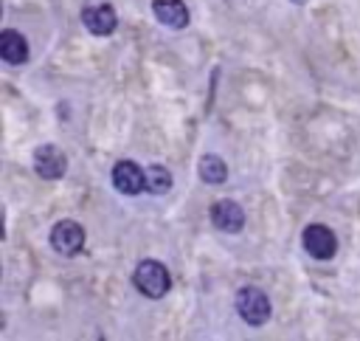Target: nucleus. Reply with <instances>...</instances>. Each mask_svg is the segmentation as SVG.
<instances>
[{"instance_id": "obj_2", "label": "nucleus", "mask_w": 360, "mask_h": 341, "mask_svg": "<svg viewBox=\"0 0 360 341\" xmlns=\"http://www.w3.org/2000/svg\"><path fill=\"white\" fill-rule=\"evenodd\" d=\"M236 310H239L242 321L262 327L270 318V299L264 296L262 287H242L236 293Z\"/></svg>"}, {"instance_id": "obj_7", "label": "nucleus", "mask_w": 360, "mask_h": 341, "mask_svg": "<svg viewBox=\"0 0 360 341\" xmlns=\"http://www.w3.org/2000/svg\"><path fill=\"white\" fill-rule=\"evenodd\" d=\"M211 223H214V228H219L225 234H236L245 225V211L233 200H219L211 206Z\"/></svg>"}, {"instance_id": "obj_4", "label": "nucleus", "mask_w": 360, "mask_h": 341, "mask_svg": "<svg viewBox=\"0 0 360 341\" xmlns=\"http://www.w3.org/2000/svg\"><path fill=\"white\" fill-rule=\"evenodd\" d=\"M301 240H304L307 254L315 256V259H332L335 251H338V240H335V234H332L326 225H321V223L307 225Z\"/></svg>"}, {"instance_id": "obj_1", "label": "nucleus", "mask_w": 360, "mask_h": 341, "mask_svg": "<svg viewBox=\"0 0 360 341\" xmlns=\"http://www.w3.org/2000/svg\"><path fill=\"white\" fill-rule=\"evenodd\" d=\"M132 285H135L138 293H143L146 299H160V296H166L172 279H169V271H166L163 262H158V259H143V262H138V268H135V273H132Z\"/></svg>"}, {"instance_id": "obj_9", "label": "nucleus", "mask_w": 360, "mask_h": 341, "mask_svg": "<svg viewBox=\"0 0 360 341\" xmlns=\"http://www.w3.org/2000/svg\"><path fill=\"white\" fill-rule=\"evenodd\" d=\"M152 14L158 23L169 28H186L188 25V8L183 0H152Z\"/></svg>"}, {"instance_id": "obj_3", "label": "nucleus", "mask_w": 360, "mask_h": 341, "mask_svg": "<svg viewBox=\"0 0 360 341\" xmlns=\"http://www.w3.org/2000/svg\"><path fill=\"white\" fill-rule=\"evenodd\" d=\"M51 245H53V251L62 254V256L79 254L82 245H84V231H82V225L73 223V220L56 223V225L51 228Z\"/></svg>"}, {"instance_id": "obj_5", "label": "nucleus", "mask_w": 360, "mask_h": 341, "mask_svg": "<svg viewBox=\"0 0 360 341\" xmlns=\"http://www.w3.org/2000/svg\"><path fill=\"white\" fill-rule=\"evenodd\" d=\"M34 169H37V175H42V178H48V180H56V178L65 175L68 158L62 155L59 147L42 144V147H37V152H34Z\"/></svg>"}, {"instance_id": "obj_12", "label": "nucleus", "mask_w": 360, "mask_h": 341, "mask_svg": "<svg viewBox=\"0 0 360 341\" xmlns=\"http://www.w3.org/2000/svg\"><path fill=\"white\" fill-rule=\"evenodd\" d=\"M172 189V175H169V169L166 166H149L146 169V192H152V194H166Z\"/></svg>"}, {"instance_id": "obj_11", "label": "nucleus", "mask_w": 360, "mask_h": 341, "mask_svg": "<svg viewBox=\"0 0 360 341\" xmlns=\"http://www.w3.org/2000/svg\"><path fill=\"white\" fill-rule=\"evenodd\" d=\"M197 169H200V178H202L205 183H211V186L225 183V178H228V166H225V161L217 158V155H202Z\"/></svg>"}, {"instance_id": "obj_6", "label": "nucleus", "mask_w": 360, "mask_h": 341, "mask_svg": "<svg viewBox=\"0 0 360 341\" xmlns=\"http://www.w3.org/2000/svg\"><path fill=\"white\" fill-rule=\"evenodd\" d=\"M112 186L121 194H138L146 189V172L132 161H118L112 166Z\"/></svg>"}, {"instance_id": "obj_10", "label": "nucleus", "mask_w": 360, "mask_h": 341, "mask_svg": "<svg viewBox=\"0 0 360 341\" xmlns=\"http://www.w3.org/2000/svg\"><path fill=\"white\" fill-rule=\"evenodd\" d=\"M0 56L8 65H22L28 59V42H25V37L20 31H14V28H6L0 34Z\"/></svg>"}, {"instance_id": "obj_8", "label": "nucleus", "mask_w": 360, "mask_h": 341, "mask_svg": "<svg viewBox=\"0 0 360 341\" xmlns=\"http://www.w3.org/2000/svg\"><path fill=\"white\" fill-rule=\"evenodd\" d=\"M82 23H84V28H87L90 34L107 37V34H112V28H115V11H112L107 3L87 6V8L82 11Z\"/></svg>"}]
</instances>
